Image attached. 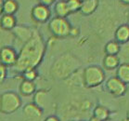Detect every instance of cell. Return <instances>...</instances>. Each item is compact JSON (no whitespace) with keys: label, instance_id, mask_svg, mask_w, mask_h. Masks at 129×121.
<instances>
[{"label":"cell","instance_id":"1","mask_svg":"<svg viewBox=\"0 0 129 121\" xmlns=\"http://www.w3.org/2000/svg\"><path fill=\"white\" fill-rule=\"evenodd\" d=\"M45 53V43L38 32L33 33L32 36L25 43L18 55L17 62L15 63V69L22 72L35 68L40 63Z\"/></svg>","mask_w":129,"mask_h":121},{"label":"cell","instance_id":"2","mask_svg":"<svg viewBox=\"0 0 129 121\" xmlns=\"http://www.w3.org/2000/svg\"><path fill=\"white\" fill-rule=\"evenodd\" d=\"M80 62L72 54H64L59 57L51 68L53 77L59 79H65L70 77L73 72L79 67Z\"/></svg>","mask_w":129,"mask_h":121},{"label":"cell","instance_id":"3","mask_svg":"<svg viewBox=\"0 0 129 121\" xmlns=\"http://www.w3.org/2000/svg\"><path fill=\"white\" fill-rule=\"evenodd\" d=\"M105 72L98 65H89L83 72V82L85 88H96L105 80Z\"/></svg>","mask_w":129,"mask_h":121},{"label":"cell","instance_id":"4","mask_svg":"<svg viewBox=\"0 0 129 121\" xmlns=\"http://www.w3.org/2000/svg\"><path fill=\"white\" fill-rule=\"evenodd\" d=\"M72 25L66 18H60V17H55L52 20H50L48 23V29L50 33L54 36L63 38L70 36V31Z\"/></svg>","mask_w":129,"mask_h":121},{"label":"cell","instance_id":"5","mask_svg":"<svg viewBox=\"0 0 129 121\" xmlns=\"http://www.w3.org/2000/svg\"><path fill=\"white\" fill-rule=\"evenodd\" d=\"M21 106V98L14 92H5L0 96V111L4 114H12Z\"/></svg>","mask_w":129,"mask_h":121},{"label":"cell","instance_id":"6","mask_svg":"<svg viewBox=\"0 0 129 121\" xmlns=\"http://www.w3.org/2000/svg\"><path fill=\"white\" fill-rule=\"evenodd\" d=\"M105 89L112 96L121 97L125 94L127 87L124 83L122 82L120 79H118L116 77H112L106 81Z\"/></svg>","mask_w":129,"mask_h":121},{"label":"cell","instance_id":"7","mask_svg":"<svg viewBox=\"0 0 129 121\" xmlns=\"http://www.w3.org/2000/svg\"><path fill=\"white\" fill-rule=\"evenodd\" d=\"M31 15L35 21L43 23L49 20L51 16V11L48 7L42 5V4H37L32 9Z\"/></svg>","mask_w":129,"mask_h":121},{"label":"cell","instance_id":"8","mask_svg":"<svg viewBox=\"0 0 129 121\" xmlns=\"http://www.w3.org/2000/svg\"><path fill=\"white\" fill-rule=\"evenodd\" d=\"M18 54L10 47H3L0 50V63L5 66H14L17 62Z\"/></svg>","mask_w":129,"mask_h":121},{"label":"cell","instance_id":"9","mask_svg":"<svg viewBox=\"0 0 129 121\" xmlns=\"http://www.w3.org/2000/svg\"><path fill=\"white\" fill-rule=\"evenodd\" d=\"M114 40L120 45H125L129 42V24H121L114 32Z\"/></svg>","mask_w":129,"mask_h":121},{"label":"cell","instance_id":"10","mask_svg":"<svg viewBox=\"0 0 129 121\" xmlns=\"http://www.w3.org/2000/svg\"><path fill=\"white\" fill-rule=\"evenodd\" d=\"M100 4V0H86V1H83L81 4V8H80V12L83 15L88 16L94 13L97 10L98 7Z\"/></svg>","mask_w":129,"mask_h":121},{"label":"cell","instance_id":"11","mask_svg":"<svg viewBox=\"0 0 129 121\" xmlns=\"http://www.w3.org/2000/svg\"><path fill=\"white\" fill-rule=\"evenodd\" d=\"M17 24V20L14 15H7L3 14L0 18V27L4 30L9 31L14 29Z\"/></svg>","mask_w":129,"mask_h":121},{"label":"cell","instance_id":"12","mask_svg":"<svg viewBox=\"0 0 129 121\" xmlns=\"http://www.w3.org/2000/svg\"><path fill=\"white\" fill-rule=\"evenodd\" d=\"M23 113L30 119H37L42 116V110L38 106H36L35 103L25 105L23 108Z\"/></svg>","mask_w":129,"mask_h":121},{"label":"cell","instance_id":"13","mask_svg":"<svg viewBox=\"0 0 129 121\" xmlns=\"http://www.w3.org/2000/svg\"><path fill=\"white\" fill-rule=\"evenodd\" d=\"M121 64L118 55H105L103 59V66L107 70H114Z\"/></svg>","mask_w":129,"mask_h":121},{"label":"cell","instance_id":"14","mask_svg":"<svg viewBox=\"0 0 129 121\" xmlns=\"http://www.w3.org/2000/svg\"><path fill=\"white\" fill-rule=\"evenodd\" d=\"M116 77L125 85L129 84V63H121L116 69Z\"/></svg>","mask_w":129,"mask_h":121},{"label":"cell","instance_id":"15","mask_svg":"<svg viewBox=\"0 0 129 121\" xmlns=\"http://www.w3.org/2000/svg\"><path fill=\"white\" fill-rule=\"evenodd\" d=\"M35 104L41 110L47 108L49 104L48 94L46 91H38L35 96Z\"/></svg>","mask_w":129,"mask_h":121},{"label":"cell","instance_id":"16","mask_svg":"<svg viewBox=\"0 0 129 121\" xmlns=\"http://www.w3.org/2000/svg\"><path fill=\"white\" fill-rule=\"evenodd\" d=\"M54 11H55L56 17H60V18H66L71 13L65 0H59L55 4Z\"/></svg>","mask_w":129,"mask_h":121},{"label":"cell","instance_id":"17","mask_svg":"<svg viewBox=\"0 0 129 121\" xmlns=\"http://www.w3.org/2000/svg\"><path fill=\"white\" fill-rule=\"evenodd\" d=\"M110 115H111L110 110L103 105H97L93 111V116L100 121H106L110 119Z\"/></svg>","mask_w":129,"mask_h":121},{"label":"cell","instance_id":"18","mask_svg":"<svg viewBox=\"0 0 129 121\" xmlns=\"http://www.w3.org/2000/svg\"><path fill=\"white\" fill-rule=\"evenodd\" d=\"M19 9V4L16 0H4L3 14L14 15Z\"/></svg>","mask_w":129,"mask_h":121},{"label":"cell","instance_id":"19","mask_svg":"<svg viewBox=\"0 0 129 121\" xmlns=\"http://www.w3.org/2000/svg\"><path fill=\"white\" fill-rule=\"evenodd\" d=\"M121 45L115 40H110L107 42L104 47V51L106 55H118L120 53Z\"/></svg>","mask_w":129,"mask_h":121},{"label":"cell","instance_id":"20","mask_svg":"<svg viewBox=\"0 0 129 121\" xmlns=\"http://www.w3.org/2000/svg\"><path fill=\"white\" fill-rule=\"evenodd\" d=\"M20 91L24 96H29L35 93V85L33 81H28V80H23L21 83L20 86Z\"/></svg>","mask_w":129,"mask_h":121},{"label":"cell","instance_id":"21","mask_svg":"<svg viewBox=\"0 0 129 121\" xmlns=\"http://www.w3.org/2000/svg\"><path fill=\"white\" fill-rule=\"evenodd\" d=\"M65 1L67 3L68 9L71 13L80 11V8H81V4H82L81 0H65Z\"/></svg>","mask_w":129,"mask_h":121},{"label":"cell","instance_id":"22","mask_svg":"<svg viewBox=\"0 0 129 121\" xmlns=\"http://www.w3.org/2000/svg\"><path fill=\"white\" fill-rule=\"evenodd\" d=\"M22 76L24 77V80L34 81L37 77L38 74H37V72L35 71V68H30V69H27V70L22 72Z\"/></svg>","mask_w":129,"mask_h":121},{"label":"cell","instance_id":"23","mask_svg":"<svg viewBox=\"0 0 129 121\" xmlns=\"http://www.w3.org/2000/svg\"><path fill=\"white\" fill-rule=\"evenodd\" d=\"M7 77V67L0 63V82H2Z\"/></svg>","mask_w":129,"mask_h":121},{"label":"cell","instance_id":"24","mask_svg":"<svg viewBox=\"0 0 129 121\" xmlns=\"http://www.w3.org/2000/svg\"><path fill=\"white\" fill-rule=\"evenodd\" d=\"M38 1H39V4H42V5H45V6H47V7H49V6H51L53 3H55L56 0H38Z\"/></svg>","mask_w":129,"mask_h":121},{"label":"cell","instance_id":"25","mask_svg":"<svg viewBox=\"0 0 129 121\" xmlns=\"http://www.w3.org/2000/svg\"><path fill=\"white\" fill-rule=\"evenodd\" d=\"M79 35V29L77 28V27H73L71 28V31H70V36H76Z\"/></svg>","mask_w":129,"mask_h":121},{"label":"cell","instance_id":"26","mask_svg":"<svg viewBox=\"0 0 129 121\" xmlns=\"http://www.w3.org/2000/svg\"><path fill=\"white\" fill-rule=\"evenodd\" d=\"M44 121H60L59 120V118L56 115H48L47 117L45 118Z\"/></svg>","mask_w":129,"mask_h":121},{"label":"cell","instance_id":"27","mask_svg":"<svg viewBox=\"0 0 129 121\" xmlns=\"http://www.w3.org/2000/svg\"><path fill=\"white\" fill-rule=\"evenodd\" d=\"M3 3L4 0H0V15L3 14Z\"/></svg>","mask_w":129,"mask_h":121},{"label":"cell","instance_id":"28","mask_svg":"<svg viewBox=\"0 0 129 121\" xmlns=\"http://www.w3.org/2000/svg\"><path fill=\"white\" fill-rule=\"evenodd\" d=\"M120 2L123 5H126V6H129V0H120Z\"/></svg>","mask_w":129,"mask_h":121},{"label":"cell","instance_id":"29","mask_svg":"<svg viewBox=\"0 0 129 121\" xmlns=\"http://www.w3.org/2000/svg\"><path fill=\"white\" fill-rule=\"evenodd\" d=\"M89 121H100V120H99L98 118H96L95 116H92V117L89 119Z\"/></svg>","mask_w":129,"mask_h":121},{"label":"cell","instance_id":"30","mask_svg":"<svg viewBox=\"0 0 129 121\" xmlns=\"http://www.w3.org/2000/svg\"><path fill=\"white\" fill-rule=\"evenodd\" d=\"M122 121H129V116H126V117H124Z\"/></svg>","mask_w":129,"mask_h":121},{"label":"cell","instance_id":"31","mask_svg":"<svg viewBox=\"0 0 129 121\" xmlns=\"http://www.w3.org/2000/svg\"><path fill=\"white\" fill-rule=\"evenodd\" d=\"M106 121H113V120H110V119H108V120H106Z\"/></svg>","mask_w":129,"mask_h":121},{"label":"cell","instance_id":"32","mask_svg":"<svg viewBox=\"0 0 129 121\" xmlns=\"http://www.w3.org/2000/svg\"><path fill=\"white\" fill-rule=\"evenodd\" d=\"M81 1H82V2H83V1H86V0H81Z\"/></svg>","mask_w":129,"mask_h":121},{"label":"cell","instance_id":"33","mask_svg":"<svg viewBox=\"0 0 129 121\" xmlns=\"http://www.w3.org/2000/svg\"><path fill=\"white\" fill-rule=\"evenodd\" d=\"M81 121H83V120H81Z\"/></svg>","mask_w":129,"mask_h":121}]
</instances>
